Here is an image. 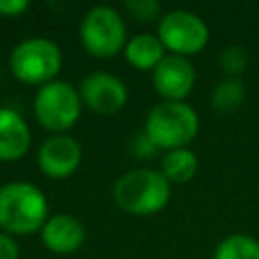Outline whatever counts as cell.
Wrapping results in <instances>:
<instances>
[{
    "label": "cell",
    "mask_w": 259,
    "mask_h": 259,
    "mask_svg": "<svg viewBox=\"0 0 259 259\" xmlns=\"http://www.w3.org/2000/svg\"><path fill=\"white\" fill-rule=\"evenodd\" d=\"M28 8H30L28 0H0V16L4 18H16Z\"/></svg>",
    "instance_id": "19"
},
{
    "label": "cell",
    "mask_w": 259,
    "mask_h": 259,
    "mask_svg": "<svg viewBox=\"0 0 259 259\" xmlns=\"http://www.w3.org/2000/svg\"><path fill=\"white\" fill-rule=\"evenodd\" d=\"M85 239H87V229L83 221L69 212L51 214L40 229L42 245L55 255H71L79 251Z\"/></svg>",
    "instance_id": "11"
},
{
    "label": "cell",
    "mask_w": 259,
    "mask_h": 259,
    "mask_svg": "<svg viewBox=\"0 0 259 259\" xmlns=\"http://www.w3.org/2000/svg\"><path fill=\"white\" fill-rule=\"evenodd\" d=\"M249 63V55L245 51V47L241 45H227L221 53H219V65L223 69V73H227L229 77H239Z\"/></svg>",
    "instance_id": "17"
},
{
    "label": "cell",
    "mask_w": 259,
    "mask_h": 259,
    "mask_svg": "<svg viewBox=\"0 0 259 259\" xmlns=\"http://www.w3.org/2000/svg\"><path fill=\"white\" fill-rule=\"evenodd\" d=\"M8 67L14 79L24 85H47L57 79L63 67L61 47L45 36H30L14 45L8 55Z\"/></svg>",
    "instance_id": "4"
},
{
    "label": "cell",
    "mask_w": 259,
    "mask_h": 259,
    "mask_svg": "<svg viewBox=\"0 0 259 259\" xmlns=\"http://www.w3.org/2000/svg\"><path fill=\"white\" fill-rule=\"evenodd\" d=\"M164 45L158 38V34L152 32H138L132 38H127L125 49H123V57L125 61L138 69V71H154L160 61L166 57L164 53Z\"/></svg>",
    "instance_id": "13"
},
{
    "label": "cell",
    "mask_w": 259,
    "mask_h": 259,
    "mask_svg": "<svg viewBox=\"0 0 259 259\" xmlns=\"http://www.w3.org/2000/svg\"><path fill=\"white\" fill-rule=\"evenodd\" d=\"M20 255V249H18V243L0 231V259H18Z\"/></svg>",
    "instance_id": "20"
},
{
    "label": "cell",
    "mask_w": 259,
    "mask_h": 259,
    "mask_svg": "<svg viewBox=\"0 0 259 259\" xmlns=\"http://www.w3.org/2000/svg\"><path fill=\"white\" fill-rule=\"evenodd\" d=\"M49 200L45 192L24 180L6 182L0 186V231L14 235L40 233L49 219Z\"/></svg>",
    "instance_id": "1"
},
{
    "label": "cell",
    "mask_w": 259,
    "mask_h": 259,
    "mask_svg": "<svg viewBox=\"0 0 259 259\" xmlns=\"http://www.w3.org/2000/svg\"><path fill=\"white\" fill-rule=\"evenodd\" d=\"M243 101H245V85L235 77H229V79L217 83L210 93L212 109L223 115L235 113L243 105Z\"/></svg>",
    "instance_id": "15"
},
{
    "label": "cell",
    "mask_w": 259,
    "mask_h": 259,
    "mask_svg": "<svg viewBox=\"0 0 259 259\" xmlns=\"http://www.w3.org/2000/svg\"><path fill=\"white\" fill-rule=\"evenodd\" d=\"M200 119L186 101H162L154 105L144 121V134L156 150L186 148L198 134Z\"/></svg>",
    "instance_id": "3"
},
{
    "label": "cell",
    "mask_w": 259,
    "mask_h": 259,
    "mask_svg": "<svg viewBox=\"0 0 259 259\" xmlns=\"http://www.w3.org/2000/svg\"><path fill=\"white\" fill-rule=\"evenodd\" d=\"M83 160L81 144L69 134L47 138L36 152L38 170L51 180H65L77 172Z\"/></svg>",
    "instance_id": "9"
},
{
    "label": "cell",
    "mask_w": 259,
    "mask_h": 259,
    "mask_svg": "<svg viewBox=\"0 0 259 259\" xmlns=\"http://www.w3.org/2000/svg\"><path fill=\"white\" fill-rule=\"evenodd\" d=\"M212 259H259V241L245 233L227 235L214 247Z\"/></svg>",
    "instance_id": "16"
},
{
    "label": "cell",
    "mask_w": 259,
    "mask_h": 259,
    "mask_svg": "<svg viewBox=\"0 0 259 259\" xmlns=\"http://www.w3.org/2000/svg\"><path fill=\"white\" fill-rule=\"evenodd\" d=\"M196 83V71L186 57L166 55L152 71V87L164 101H184Z\"/></svg>",
    "instance_id": "10"
},
{
    "label": "cell",
    "mask_w": 259,
    "mask_h": 259,
    "mask_svg": "<svg viewBox=\"0 0 259 259\" xmlns=\"http://www.w3.org/2000/svg\"><path fill=\"white\" fill-rule=\"evenodd\" d=\"M172 194V184L154 168H136L113 182V202L127 214L152 217L160 212Z\"/></svg>",
    "instance_id": "2"
},
{
    "label": "cell",
    "mask_w": 259,
    "mask_h": 259,
    "mask_svg": "<svg viewBox=\"0 0 259 259\" xmlns=\"http://www.w3.org/2000/svg\"><path fill=\"white\" fill-rule=\"evenodd\" d=\"M79 40L85 53H89L91 57L111 59L125 49V22L113 6L97 4L83 14L79 24Z\"/></svg>",
    "instance_id": "6"
},
{
    "label": "cell",
    "mask_w": 259,
    "mask_h": 259,
    "mask_svg": "<svg viewBox=\"0 0 259 259\" xmlns=\"http://www.w3.org/2000/svg\"><path fill=\"white\" fill-rule=\"evenodd\" d=\"M123 8L134 20L144 24L162 18V4L158 0H125Z\"/></svg>",
    "instance_id": "18"
},
{
    "label": "cell",
    "mask_w": 259,
    "mask_h": 259,
    "mask_svg": "<svg viewBox=\"0 0 259 259\" xmlns=\"http://www.w3.org/2000/svg\"><path fill=\"white\" fill-rule=\"evenodd\" d=\"M32 144L26 119L12 107H0V162L20 160Z\"/></svg>",
    "instance_id": "12"
},
{
    "label": "cell",
    "mask_w": 259,
    "mask_h": 259,
    "mask_svg": "<svg viewBox=\"0 0 259 259\" xmlns=\"http://www.w3.org/2000/svg\"><path fill=\"white\" fill-rule=\"evenodd\" d=\"M158 38L162 40L164 49L170 51V55L178 57H192L200 53L208 42V26L206 22L190 10L176 8L158 20Z\"/></svg>",
    "instance_id": "7"
},
{
    "label": "cell",
    "mask_w": 259,
    "mask_h": 259,
    "mask_svg": "<svg viewBox=\"0 0 259 259\" xmlns=\"http://www.w3.org/2000/svg\"><path fill=\"white\" fill-rule=\"evenodd\" d=\"M83 101L79 89L67 81L55 79L47 85L36 87L32 97V113L40 127L57 134H67L81 117Z\"/></svg>",
    "instance_id": "5"
},
{
    "label": "cell",
    "mask_w": 259,
    "mask_h": 259,
    "mask_svg": "<svg viewBox=\"0 0 259 259\" xmlns=\"http://www.w3.org/2000/svg\"><path fill=\"white\" fill-rule=\"evenodd\" d=\"M134 152H136L138 156H142V158H148V156H152V154L156 152V148H154V144H152V142L146 138V134L142 132V134L138 136V140H136Z\"/></svg>",
    "instance_id": "21"
},
{
    "label": "cell",
    "mask_w": 259,
    "mask_h": 259,
    "mask_svg": "<svg viewBox=\"0 0 259 259\" xmlns=\"http://www.w3.org/2000/svg\"><path fill=\"white\" fill-rule=\"evenodd\" d=\"M79 95L83 107L97 115H115L127 103V87L125 83L107 71H93L85 75L79 83Z\"/></svg>",
    "instance_id": "8"
},
{
    "label": "cell",
    "mask_w": 259,
    "mask_h": 259,
    "mask_svg": "<svg viewBox=\"0 0 259 259\" xmlns=\"http://www.w3.org/2000/svg\"><path fill=\"white\" fill-rule=\"evenodd\" d=\"M160 172L170 184L190 182L198 172V156L190 148H178L164 152L160 162Z\"/></svg>",
    "instance_id": "14"
}]
</instances>
